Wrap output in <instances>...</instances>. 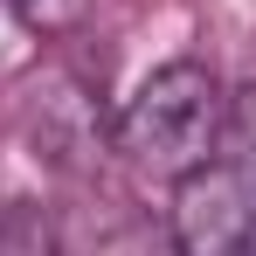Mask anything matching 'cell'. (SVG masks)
Listing matches in <instances>:
<instances>
[{"label": "cell", "mask_w": 256, "mask_h": 256, "mask_svg": "<svg viewBox=\"0 0 256 256\" xmlns=\"http://www.w3.org/2000/svg\"><path fill=\"white\" fill-rule=\"evenodd\" d=\"M7 7L28 35H76L90 21V0H7Z\"/></svg>", "instance_id": "3957f363"}, {"label": "cell", "mask_w": 256, "mask_h": 256, "mask_svg": "<svg viewBox=\"0 0 256 256\" xmlns=\"http://www.w3.org/2000/svg\"><path fill=\"white\" fill-rule=\"evenodd\" d=\"M173 256H256V180L228 160L173 180Z\"/></svg>", "instance_id": "7a4b0ae2"}, {"label": "cell", "mask_w": 256, "mask_h": 256, "mask_svg": "<svg viewBox=\"0 0 256 256\" xmlns=\"http://www.w3.org/2000/svg\"><path fill=\"white\" fill-rule=\"evenodd\" d=\"M228 97L208 62H166L125 97L118 111V152L152 180H187L222 160Z\"/></svg>", "instance_id": "6da1fadb"}, {"label": "cell", "mask_w": 256, "mask_h": 256, "mask_svg": "<svg viewBox=\"0 0 256 256\" xmlns=\"http://www.w3.org/2000/svg\"><path fill=\"white\" fill-rule=\"evenodd\" d=\"M228 138H236V160H228V166H242L256 180V84L228 97Z\"/></svg>", "instance_id": "277c9868"}]
</instances>
